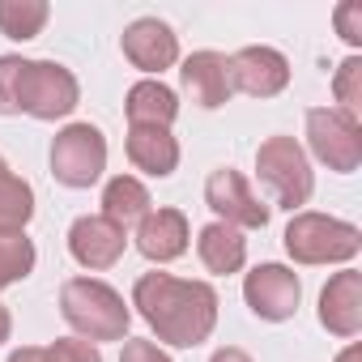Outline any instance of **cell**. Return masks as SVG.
Masks as SVG:
<instances>
[{"instance_id":"obj_1","label":"cell","mask_w":362,"mask_h":362,"mask_svg":"<svg viewBox=\"0 0 362 362\" xmlns=\"http://www.w3.org/2000/svg\"><path fill=\"white\" fill-rule=\"evenodd\" d=\"M132 307L158 332V341L192 349L209 341L218 324V294L205 281H179L170 273H145L132 286Z\"/></svg>"},{"instance_id":"obj_2","label":"cell","mask_w":362,"mask_h":362,"mask_svg":"<svg viewBox=\"0 0 362 362\" xmlns=\"http://www.w3.org/2000/svg\"><path fill=\"white\" fill-rule=\"evenodd\" d=\"M60 311L64 320L94 345V341H124L128 324H132V311L124 307V298L107 286V281H94V277H73L64 281L60 290Z\"/></svg>"},{"instance_id":"obj_3","label":"cell","mask_w":362,"mask_h":362,"mask_svg":"<svg viewBox=\"0 0 362 362\" xmlns=\"http://www.w3.org/2000/svg\"><path fill=\"white\" fill-rule=\"evenodd\" d=\"M81 90L77 77L56 64V60H22L18 69V90H13V111H26L35 119H64L77 107Z\"/></svg>"},{"instance_id":"obj_4","label":"cell","mask_w":362,"mask_h":362,"mask_svg":"<svg viewBox=\"0 0 362 362\" xmlns=\"http://www.w3.org/2000/svg\"><path fill=\"white\" fill-rule=\"evenodd\" d=\"M358 247H362L358 226H349L341 218L298 214L286 226V252L298 264H341V260H354Z\"/></svg>"},{"instance_id":"obj_5","label":"cell","mask_w":362,"mask_h":362,"mask_svg":"<svg viewBox=\"0 0 362 362\" xmlns=\"http://www.w3.org/2000/svg\"><path fill=\"white\" fill-rule=\"evenodd\" d=\"M256 170H260V184L277 197V205L298 209L311 201V188H315L311 162L294 136H269L256 149Z\"/></svg>"},{"instance_id":"obj_6","label":"cell","mask_w":362,"mask_h":362,"mask_svg":"<svg viewBox=\"0 0 362 362\" xmlns=\"http://www.w3.org/2000/svg\"><path fill=\"white\" fill-rule=\"evenodd\" d=\"M307 145H311V153H315L328 170H337V175H349V170H358V162H362V128H358L354 115H345V111H337V107H315V111H307Z\"/></svg>"},{"instance_id":"obj_7","label":"cell","mask_w":362,"mask_h":362,"mask_svg":"<svg viewBox=\"0 0 362 362\" xmlns=\"http://www.w3.org/2000/svg\"><path fill=\"white\" fill-rule=\"evenodd\" d=\"M107 170V141L94 124H69L52 141V175L64 188H90Z\"/></svg>"},{"instance_id":"obj_8","label":"cell","mask_w":362,"mask_h":362,"mask_svg":"<svg viewBox=\"0 0 362 362\" xmlns=\"http://www.w3.org/2000/svg\"><path fill=\"white\" fill-rule=\"evenodd\" d=\"M205 201H209V209L218 214V222H226V226H235V230H239V226H247V230H264V226H269V209L252 197L247 179H243L239 170H230V166H222V170L209 175Z\"/></svg>"},{"instance_id":"obj_9","label":"cell","mask_w":362,"mask_h":362,"mask_svg":"<svg viewBox=\"0 0 362 362\" xmlns=\"http://www.w3.org/2000/svg\"><path fill=\"white\" fill-rule=\"evenodd\" d=\"M243 298H247V307H252L260 320H290V315L298 311L303 286H298V277H294L286 264H260V269L247 273Z\"/></svg>"},{"instance_id":"obj_10","label":"cell","mask_w":362,"mask_h":362,"mask_svg":"<svg viewBox=\"0 0 362 362\" xmlns=\"http://www.w3.org/2000/svg\"><path fill=\"white\" fill-rule=\"evenodd\" d=\"M226 64H230V86L252 98H273L290 81V60L273 47H243Z\"/></svg>"},{"instance_id":"obj_11","label":"cell","mask_w":362,"mask_h":362,"mask_svg":"<svg viewBox=\"0 0 362 362\" xmlns=\"http://www.w3.org/2000/svg\"><path fill=\"white\" fill-rule=\"evenodd\" d=\"M128 247V230H119L115 222H107L103 214L94 218H77L69 230V252L77 264L86 269H111Z\"/></svg>"},{"instance_id":"obj_12","label":"cell","mask_w":362,"mask_h":362,"mask_svg":"<svg viewBox=\"0 0 362 362\" xmlns=\"http://www.w3.org/2000/svg\"><path fill=\"white\" fill-rule=\"evenodd\" d=\"M124 56L145 69V73H162L179 60V43H175V30L158 18H136L128 30H124Z\"/></svg>"},{"instance_id":"obj_13","label":"cell","mask_w":362,"mask_h":362,"mask_svg":"<svg viewBox=\"0 0 362 362\" xmlns=\"http://www.w3.org/2000/svg\"><path fill=\"white\" fill-rule=\"evenodd\" d=\"M320 324L337 337H354L362 328V273H337L320 294Z\"/></svg>"},{"instance_id":"obj_14","label":"cell","mask_w":362,"mask_h":362,"mask_svg":"<svg viewBox=\"0 0 362 362\" xmlns=\"http://www.w3.org/2000/svg\"><path fill=\"white\" fill-rule=\"evenodd\" d=\"M136 247L145 260H175L188 252V218L179 209H149L141 222H136Z\"/></svg>"},{"instance_id":"obj_15","label":"cell","mask_w":362,"mask_h":362,"mask_svg":"<svg viewBox=\"0 0 362 362\" xmlns=\"http://www.w3.org/2000/svg\"><path fill=\"white\" fill-rule=\"evenodd\" d=\"M179 77H184V90L192 94V103H201V107H222V103H230V94H235V86H230V64H226V56H218V52H197V56H188L184 60V69H179Z\"/></svg>"},{"instance_id":"obj_16","label":"cell","mask_w":362,"mask_h":362,"mask_svg":"<svg viewBox=\"0 0 362 362\" xmlns=\"http://www.w3.org/2000/svg\"><path fill=\"white\" fill-rule=\"evenodd\" d=\"M128 158L136 170L162 179L179 166V145H175L170 128H128Z\"/></svg>"},{"instance_id":"obj_17","label":"cell","mask_w":362,"mask_h":362,"mask_svg":"<svg viewBox=\"0 0 362 362\" xmlns=\"http://www.w3.org/2000/svg\"><path fill=\"white\" fill-rule=\"evenodd\" d=\"M124 111L132 128H170L179 115V103H175V90H166L162 81H136L128 90Z\"/></svg>"},{"instance_id":"obj_18","label":"cell","mask_w":362,"mask_h":362,"mask_svg":"<svg viewBox=\"0 0 362 362\" xmlns=\"http://www.w3.org/2000/svg\"><path fill=\"white\" fill-rule=\"evenodd\" d=\"M197 247H201V260H205L209 273H239L243 260H247V239L226 222H209L201 230Z\"/></svg>"},{"instance_id":"obj_19","label":"cell","mask_w":362,"mask_h":362,"mask_svg":"<svg viewBox=\"0 0 362 362\" xmlns=\"http://www.w3.org/2000/svg\"><path fill=\"white\" fill-rule=\"evenodd\" d=\"M145 214H149V192H145V184H141V179H132V175H115L111 184H107V192H103V218L115 222L119 230H128V226H136Z\"/></svg>"},{"instance_id":"obj_20","label":"cell","mask_w":362,"mask_h":362,"mask_svg":"<svg viewBox=\"0 0 362 362\" xmlns=\"http://www.w3.org/2000/svg\"><path fill=\"white\" fill-rule=\"evenodd\" d=\"M35 214V192L26 179H18L0 158V230H22Z\"/></svg>"},{"instance_id":"obj_21","label":"cell","mask_w":362,"mask_h":362,"mask_svg":"<svg viewBox=\"0 0 362 362\" xmlns=\"http://www.w3.org/2000/svg\"><path fill=\"white\" fill-rule=\"evenodd\" d=\"M52 9L43 5V0H0V35L9 39H35L43 26H47Z\"/></svg>"},{"instance_id":"obj_22","label":"cell","mask_w":362,"mask_h":362,"mask_svg":"<svg viewBox=\"0 0 362 362\" xmlns=\"http://www.w3.org/2000/svg\"><path fill=\"white\" fill-rule=\"evenodd\" d=\"M35 269V243L26 239V230H0V290L30 277Z\"/></svg>"},{"instance_id":"obj_23","label":"cell","mask_w":362,"mask_h":362,"mask_svg":"<svg viewBox=\"0 0 362 362\" xmlns=\"http://www.w3.org/2000/svg\"><path fill=\"white\" fill-rule=\"evenodd\" d=\"M332 94H337V103H341L337 111H345V115L358 119V111H362V60H358V56H349V60L337 69Z\"/></svg>"},{"instance_id":"obj_24","label":"cell","mask_w":362,"mask_h":362,"mask_svg":"<svg viewBox=\"0 0 362 362\" xmlns=\"http://www.w3.org/2000/svg\"><path fill=\"white\" fill-rule=\"evenodd\" d=\"M18 56H0V115H13V90H18Z\"/></svg>"},{"instance_id":"obj_25","label":"cell","mask_w":362,"mask_h":362,"mask_svg":"<svg viewBox=\"0 0 362 362\" xmlns=\"http://www.w3.org/2000/svg\"><path fill=\"white\" fill-rule=\"evenodd\" d=\"M337 30H341V39H345L349 47L362 43V5H358V0H349V5L337 9Z\"/></svg>"},{"instance_id":"obj_26","label":"cell","mask_w":362,"mask_h":362,"mask_svg":"<svg viewBox=\"0 0 362 362\" xmlns=\"http://www.w3.org/2000/svg\"><path fill=\"white\" fill-rule=\"evenodd\" d=\"M52 354H56V362H103V354L90 341H56Z\"/></svg>"},{"instance_id":"obj_27","label":"cell","mask_w":362,"mask_h":362,"mask_svg":"<svg viewBox=\"0 0 362 362\" xmlns=\"http://www.w3.org/2000/svg\"><path fill=\"white\" fill-rule=\"evenodd\" d=\"M119 362H170L153 341H128L124 345V354H119Z\"/></svg>"},{"instance_id":"obj_28","label":"cell","mask_w":362,"mask_h":362,"mask_svg":"<svg viewBox=\"0 0 362 362\" xmlns=\"http://www.w3.org/2000/svg\"><path fill=\"white\" fill-rule=\"evenodd\" d=\"M9 362H56L52 345H26V349H13Z\"/></svg>"},{"instance_id":"obj_29","label":"cell","mask_w":362,"mask_h":362,"mask_svg":"<svg viewBox=\"0 0 362 362\" xmlns=\"http://www.w3.org/2000/svg\"><path fill=\"white\" fill-rule=\"evenodd\" d=\"M209 362H252V358H247L243 349H230V345H226V349H218V354H214Z\"/></svg>"},{"instance_id":"obj_30","label":"cell","mask_w":362,"mask_h":362,"mask_svg":"<svg viewBox=\"0 0 362 362\" xmlns=\"http://www.w3.org/2000/svg\"><path fill=\"white\" fill-rule=\"evenodd\" d=\"M9 328H13V320H9L5 307H0V341H9Z\"/></svg>"},{"instance_id":"obj_31","label":"cell","mask_w":362,"mask_h":362,"mask_svg":"<svg viewBox=\"0 0 362 362\" xmlns=\"http://www.w3.org/2000/svg\"><path fill=\"white\" fill-rule=\"evenodd\" d=\"M337 362H362V349H358V345H349V349H345Z\"/></svg>"}]
</instances>
